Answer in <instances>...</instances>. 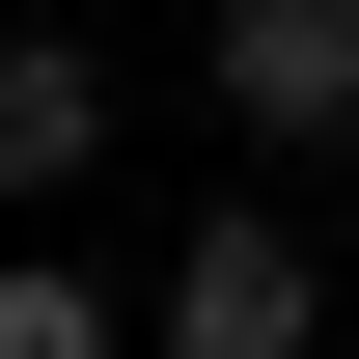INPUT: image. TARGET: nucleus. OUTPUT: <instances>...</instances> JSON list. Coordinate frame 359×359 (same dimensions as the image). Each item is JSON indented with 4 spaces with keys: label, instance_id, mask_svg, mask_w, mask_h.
Listing matches in <instances>:
<instances>
[{
    "label": "nucleus",
    "instance_id": "f257e3e1",
    "mask_svg": "<svg viewBox=\"0 0 359 359\" xmlns=\"http://www.w3.org/2000/svg\"><path fill=\"white\" fill-rule=\"evenodd\" d=\"M222 83L276 138H359V0H222Z\"/></svg>",
    "mask_w": 359,
    "mask_h": 359
},
{
    "label": "nucleus",
    "instance_id": "f03ea898",
    "mask_svg": "<svg viewBox=\"0 0 359 359\" xmlns=\"http://www.w3.org/2000/svg\"><path fill=\"white\" fill-rule=\"evenodd\" d=\"M332 304H304V249H276V222H222V249H194L166 276V359H304Z\"/></svg>",
    "mask_w": 359,
    "mask_h": 359
},
{
    "label": "nucleus",
    "instance_id": "7ed1b4c3",
    "mask_svg": "<svg viewBox=\"0 0 359 359\" xmlns=\"http://www.w3.org/2000/svg\"><path fill=\"white\" fill-rule=\"evenodd\" d=\"M111 138V55H55V28H0V194H55Z\"/></svg>",
    "mask_w": 359,
    "mask_h": 359
},
{
    "label": "nucleus",
    "instance_id": "20e7f679",
    "mask_svg": "<svg viewBox=\"0 0 359 359\" xmlns=\"http://www.w3.org/2000/svg\"><path fill=\"white\" fill-rule=\"evenodd\" d=\"M0 359H111V304L83 276H0Z\"/></svg>",
    "mask_w": 359,
    "mask_h": 359
}]
</instances>
